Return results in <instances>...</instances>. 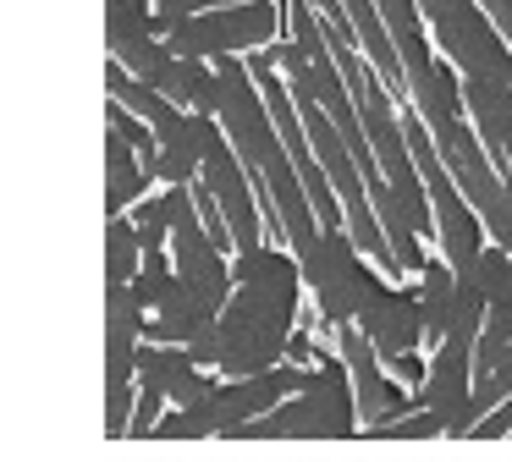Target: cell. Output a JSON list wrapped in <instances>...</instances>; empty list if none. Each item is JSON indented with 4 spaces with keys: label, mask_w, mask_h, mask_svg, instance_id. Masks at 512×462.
I'll use <instances>...</instances> for the list:
<instances>
[{
    "label": "cell",
    "mask_w": 512,
    "mask_h": 462,
    "mask_svg": "<svg viewBox=\"0 0 512 462\" xmlns=\"http://www.w3.org/2000/svg\"><path fill=\"white\" fill-rule=\"evenodd\" d=\"M105 94H111V105H122V110H133L138 121H149V127H155L160 116H171V99L160 94L155 83H144V77H133L127 72V66H116L111 61V72H105Z\"/></svg>",
    "instance_id": "e0dca14e"
},
{
    "label": "cell",
    "mask_w": 512,
    "mask_h": 462,
    "mask_svg": "<svg viewBox=\"0 0 512 462\" xmlns=\"http://www.w3.org/2000/svg\"><path fill=\"white\" fill-rule=\"evenodd\" d=\"M160 94L171 99V105L193 110V116H215V105H221V88H215V66L210 61H193V55H171V66L160 72Z\"/></svg>",
    "instance_id": "5bb4252c"
},
{
    "label": "cell",
    "mask_w": 512,
    "mask_h": 462,
    "mask_svg": "<svg viewBox=\"0 0 512 462\" xmlns=\"http://www.w3.org/2000/svg\"><path fill=\"white\" fill-rule=\"evenodd\" d=\"M309 6L320 11V17H347V11H342V0H309Z\"/></svg>",
    "instance_id": "4316f807"
},
{
    "label": "cell",
    "mask_w": 512,
    "mask_h": 462,
    "mask_svg": "<svg viewBox=\"0 0 512 462\" xmlns=\"http://www.w3.org/2000/svg\"><path fill=\"white\" fill-rule=\"evenodd\" d=\"M479 6H485V17L501 28V39L512 44V0H479Z\"/></svg>",
    "instance_id": "cb8c5ba5"
},
{
    "label": "cell",
    "mask_w": 512,
    "mask_h": 462,
    "mask_svg": "<svg viewBox=\"0 0 512 462\" xmlns=\"http://www.w3.org/2000/svg\"><path fill=\"white\" fill-rule=\"evenodd\" d=\"M391 374H397L402 385H419V391H424V380H430V363H424L419 352H402V358H391Z\"/></svg>",
    "instance_id": "603a6c76"
},
{
    "label": "cell",
    "mask_w": 512,
    "mask_h": 462,
    "mask_svg": "<svg viewBox=\"0 0 512 462\" xmlns=\"http://www.w3.org/2000/svg\"><path fill=\"white\" fill-rule=\"evenodd\" d=\"M287 352H292V363H303L314 347H309V336H303V330H292V347H287Z\"/></svg>",
    "instance_id": "484cf974"
},
{
    "label": "cell",
    "mask_w": 512,
    "mask_h": 462,
    "mask_svg": "<svg viewBox=\"0 0 512 462\" xmlns=\"http://www.w3.org/2000/svg\"><path fill=\"white\" fill-rule=\"evenodd\" d=\"M463 99H468V116H474L485 154L496 160L501 176H512V83L474 77V83H463Z\"/></svg>",
    "instance_id": "7c38bea8"
},
{
    "label": "cell",
    "mask_w": 512,
    "mask_h": 462,
    "mask_svg": "<svg viewBox=\"0 0 512 462\" xmlns=\"http://www.w3.org/2000/svg\"><path fill=\"white\" fill-rule=\"evenodd\" d=\"M193 132H199V160H204L199 182H204V193L226 209V220H232L237 253L265 248V226H259V204H254V193H248L243 154L232 149V138H226V127L215 116H193Z\"/></svg>",
    "instance_id": "ba28073f"
},
{
    "label": "cell",
    "mask_w": 512,
    "mask_h": 462,
    "mask_svg": "<svg viewBox=\"0 0 512 462\" xmlns=\"http://www.w3.org/2000/svg\"><path fill=\"white\" fill-rule=\"evenodd\" d=\"M287 6L276 0H248V6H204L199 17L177 22L166 33L171 55H193V61H226V55H254L281 33Z\"/></svg>",
    "instance_id": "277c9868"
},
{
    "label": "cell",
    "mask_w": 512,
    "mask_h": 462,
    "mask_svg": "<svg viewBox=\"0 0 512 462\" xmlns=\"http://www.w3.org/2000/svg\"><path fill=\"white\" fill-rule=\"evenodd\" d=\"M336 352H342L347 374H353V396H358V418H364V435L380 440V429H391L397 418L419 413L424 402H408V396L397 391V380H386V369H380V352L375 341L364 336L358 325H336Z\"/></svg>",
    "instance_id": "9c48e42d"
},
{
    "label": "cell",
    "mask_w": 512,
    "mask_h": 462,
    "mask_svg": "<svg viewBox=\"0 0 512 462\" xmlns=\"http://www.w3.org/2000/svg\"><path fill=\"white\" fill-rule=\"evenodd\" d=\"M298 264H303V286L320 297L325 325H353L364 297H369V286L380 281L364 264V248H358L347 231H320V242H314Z\"/></svg>",
    "instance_id": "52a82bcc"
},
{
    "label": "cell",
    "mask_w": 512,
    "mask_h": 462,
    "mask_svg": "<svg viewBox=\"0 0 512 462\" xmlns=\"http://www.w3.org/2000/svg\"><path fill=\"white\" fill-rule=\"evenodd\" d=\"M424 17H430L446 61L463 72V83H474V77L512 83V44L501 39V28L485 17L479 0H424Z\"/></svg>",
    "instance_id": "8992f818"
},
{
    "label": "cell",
    "mask_w": 512,
    "mask_h": 462,
    "mask_svg": "<svg viewBox=\"0 0 512 462\" xmlns=\"http://www.w3.org/2000/svg\"><path fill=\"white\" fill-rule=\"evenodd\" d=\"M501 435H512V402L490 407V413L474 424V440H501Z\"/></svg>",
    "instance_id": "7402d4cb"
},
{
    "label": "cell",
    "mask_w": 512,
    "mask_h": 462,
    "mask_svg": "<svg viewBox=\"0 0 512 462\" xmlns=\"http://www.w3.org/2000/svg\"><path fill=\"white\" fill-rule=\"evenodd\" d=\"M419 402L441 418L446 435L468 440L479 424V407H474V347L463 341H441L430 358V380H424Z\"/></svg>",
    "instance_id": "30bf717a"
},
{
    "label": "cell",
    "mask_w": 512,
    "mask_h": 462,
    "mask_svg": "<svg viewBox=\"0 0 512 462\" xmlns=\"http://www.w3.org/2000/svg\"><path fill=\"white\" fill-rule=\"evenodd\" d=\"M160 402H171L160 385H144L138 380V407H133V429L127 435H160Z\"/></svg>",
    "instance_id": "ffe728a7"
},
{
    "label": "cell",
    "mask_w": 512,
    "mask_h": 462,
    "mask_svg": "<svg viewBox=\"0 0 512 462\" xmlns=\"http://www.w3.org/2000/svg\"><path fill=\"white\" fill-rule=\"evenodd\" d=\"M430 435H446V429H441V418H435L430 407H419V413L397 418L391 429H380V440H430Z\"/></svg>",
    "instance_id": "44dd1931"
},
{
    "label": "cell",
    "mask_w": 512,
    "mask_h": 462,
    "mask_svg": "<svg viewBox=\"0 0 512 462\" xmlns=\"http://www.w3.org/2000/svg\"><path fill=\"white\" fill-rule=\"evenodd\" d=\"M188 352H193V363H199V369H215V330H210V336H199Z\"/></svg>",
    "instance_id": "d4e9b609"
},
{
    "label": "cell",
    "mask_w": 512,
    "mask_h": 462,
    "mask_svg": "<svg viewBox=\"0 0 512 462\" xmlns=\"http://www.w3.org/2000/svg\"><path fill=\"white\" fill-rule=\"evenodd\" d=\"M144 187H149V171H144V160H138V149L122 132L105 127V209H111V215H127Z\"/></svg>",
    "instance_id": "9a60e30c"
},
{
    "label": "cell",
    "mask_w": 512,
    "mask_h": 462,
    "mask_svg": "<svg viewBox=\"0 0 512 462\" xmlns=\"http://www.w3.org/2000/svg\"><path fill=\"white\" fill-rule=\"evenodd\" d=\"M237 292L221 308L215 325V369L226 380H254L270 374L292 347V319H298L303 264L281 248H248L232 264Z\"/></svg>",
    "instance_id": "6da1fadb"
},
{
    "label": "cell",
    "mask_w": 512,
    "mask_h": 462,
    "mask_svg": "<svg viewBox=\"0 0 512 462\" xmlns=\"http://www.w3.org/2000/svg\"><path fill=\"white\" fill-rule=\"evenodd\" d=\"M320 380L314 363H276L270 374H254V380H221L204 402L193 407H171L160 418V435L171 440H193V435H243L248 424L281 407L287 396H303L309 385Z\"/></svg>",
    "instance_id": "7a4b0ae2"
},
{
    "label": "cell",
    "mask_w": 512,
    "mask_h": 462,
    "mask_svg": "<svg viewBox=\"0 0 512 462\" xmlns=\"http://www.w3.org/2000/svg\"><path fill=\"white\" fill-rule=\"evenodd\" d=\"M177 286H182V281H177V264H171L166 253H149L144 270H138V281H133V292H138V303H144L149 314H155V308L166 303V297L177 292Z\"/></svg>",
    "instance_id": "d6986e66"
},
{
    "label": "cell",
    "mask_w": 512,
    "mask_h": 462,
    "mask_svg": "<svg viewBox=\"0 0 512 462\" xmlns=\"http://www.w3.org/2000/svg\"><path fill=\"white\" fill-rule=\"evenodd\" d=\"M353 325L375 341V352L386 363L402 358V352H419V341H430V336H424L419 292H413V286H391V281L369 286V297H364V308H358Z\"/></svg>",
    "instance_id": "8fae6325"
},
{
    "label": "cell",
    "mask_w": 512,
    "mask_h": 462,
    "mask_svg": "<svg viewBox=\"0 0 512 462\" xmlns=\"http://www.w3.org/2000/svg\"><path fill=\"white\" fill-rule=\"evenodd\" d=\"M314 369L320 380L309 385L303 396H287L281 407H270L259 424H248L243 435H259V440H342V435H358L364 418H358V396H353V374L336 352H314Z\"/></svg>",
    "instance_id": "3957f363"
},
{
    "label": "cell",
    "mask_w": 512,
    "mask_h": 462,
    "mask_svg": "<svg viewBox=\"0 0 512 462\" xmlns=\"http://www.w3.org/2000/svg\"><path fill=\"white\" fill-rule=\"evenodd\" d=\"M215 325H221V308H210L204 297H193L188 286H177V292H171L166 303L155 308V319H149V336H155V341H171V347H193V341L210 336Z\"/></svg>",
    "instance_id": "4fadbf2b"
},
{
    "label": "cell",
    "mask_w": 512,
    "mask_h": 462,
    "mask_svg": "<svg viewBox=\"0 0 512 462\" xmlns=\"http://www.w3.org/2000/svg\"><path fill=\"white\" fill-rule=\"evenodd\" d=\"M138 270H144L138 226L127 215H111V226H105V286H133Z\"/></svg>",
    "instance_id": "ac0fdd59"
},
{
    "label": "cell",
    "mask_w": 512,
    "mask_h": 462,
    "mask_svg": "<svg viewBox=\"0 0 512 462\" xmlns=\"http://www.w3.org/2000/svg\"><path fill=\"white\" fill-rule=\"evenodd\" d=\"M430 138H435V154L446 160V171H452V182L474 204V215L485 220L490 242L512 248V176L496 171V160L485 154L474 121H452L446 132H430Z\"/></svg>",
    "instance_id": "5b68a950"
},
{
    "label": "cell",
    "mask_w": 512,
    "mask_h": 462,
    "mask_svg": "<svg viewBox=\"0 0 512 462\" xmlns=\"http://www.w3.org/2000/svg\"><path fill=\"white\" fill-rule=\"evenodd\" d=\"M413 292H419V308H424V336L441 347L446 330H452V308H457V270L446 259H430Z\"/></svg>",
    "instance_id": "2e32d148"
}]
</instances>
